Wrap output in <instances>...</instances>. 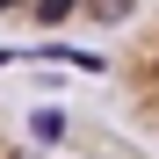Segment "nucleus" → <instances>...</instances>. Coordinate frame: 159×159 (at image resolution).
Segmentation results:
<instances>
[{"mask_svg":"<svg viewBox=\"0 0 159 159\" xmlns=\"http://www.w3.org/2000/svg\"><path fill=\"white\" fill-rule=\"evenodd\" d=\"M0 15L22 29H116L138 0H0Z\"/></svg>","mask_w":159,"mask_h":159,"instance_id":"f257e3e1","label":"nucleus"},{"mask_svg":"<svg viewBox=\"0 0 159 159\" xmlns=\"http://www.w3.org/2000/svg\"><path fill=\"white\" fill-rule=\"evenodd\" d=\"M116 87H123V109L138 116L145 130H159V15L123 43V58H116Z\"/></svg>","mask_w":159,"mask_h":159,"instance_id":"f03ea898","label":"nucleus"},{"mask_svg":"<svg viewBox=\"0 0 159 159\" xmlns=\"http://www.w3.org/2000/svg\"><path fill=\"white\" fill-rule=\"evenodd\" d=\"M0 159H51V152H36V145H22L15 130H0Z\"/></svg>","mask_w":159,"mask_h":159,"instance_id":"7ed1b4c3","label":"nucleus"}]
</instances>
